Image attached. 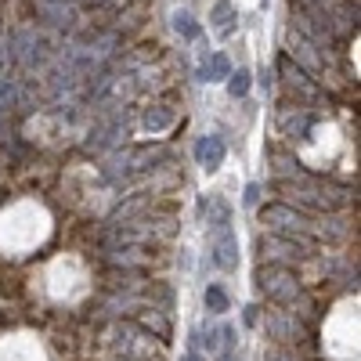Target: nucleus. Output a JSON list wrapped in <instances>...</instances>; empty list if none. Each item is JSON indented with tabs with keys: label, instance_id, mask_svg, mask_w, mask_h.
Segmentation results:
<instances>
[{
	"label": "nucleus",
	"instance_id": "nucleus-1",
	"mask_svg": "<svg viewBox=\"0 0 361 361\" xmlns=\"http://www.w3.org/2000/svg\"><path fill=\"white\" fill-rule=\"evenodd\" d=\"M257 282H260V289L267 293V300H275V304H286V307L304 304V307L311 311V300H307L304 286H300V279L293 275L289 267H279V264L260 267V271H257Z\"/></svg>",
	"mask_w": 361,
	"mask_h": 361
},
{
	"label": "nucleus",
	"instance_id": "nucleus-2",
	"mask_svg": "<svg viewBox=\"0 0 361 361\" xmlns=\"http://www.w3.org/2000/svg\"><path fill=\"white\" fill-rule=\"evenodd\" d=\"M286 192H293L304 206H314V209H340L350 202V188H340V185H325V180H307V177H296L289 185H279Z\"/></svg>",
	"mask_w": 361,
	"mask_h": 361
},
{
	"label": "nucleus",
	"instance_id": "nucleus-3",
	"mask_svg": "<svg viewBox=\"0 0 361 361\" xmlns=\"http://www.w3.org/2000/svg\"><path fill=\"white\" fill-rule=\"evenodd\" d=\"M260 224H267V228H275L279 235H289V238H296V235H304L307 231V217L304 214H296L293 206H286V202H271V206H264L260 209Z\"/></svg>",
	"mask_w": 361,
	"mask_h": 361
},
{
	"label": "nucleus",
	"instance_id": "nucleus-4",
	"mask_svg": "<svg viewBox=\"0 0 361 361\" xmlns=\"http://www.w3.org/2000/svg\"><path fill=\"white\" fill-rule=\"evenodd\" d=\"M260 253L271 257V260L293 264V260H300V257L307 253V243H296V238H289V235H264V238H260ZM282 264H279V267H282Z\"/></svg>",
	"mask_w": 361,
	"mask_h": 361
},
{
	"label": "nucleus",
	"instance_id": "nucleus-5",
	"mask_svg": "<svg viewBox=\"0 0 361 361\" xmlns=\"http://www.w3.org/2000/svg\"><path fill=\"white\" fill-rule=\"evenodd\" d=\"M279 69H282V80H286V87L293 90V94H300L304 102H318V98H322V87H318L304 69H300V66H293L289 58H282Z\"/></svg>",
	"mask_w": 361,
	"mask_h": 361
},
{
	"label": "nucleus",
	"instance_id": "nucleus-6",
	"mask_svg": "<svg viewBox=\"0 0 361 361\" xmlns=\"http://www.w3.org/2000/svg\"><path fill=\"white\" fill-rule=\"evenodd\" d=\"M267 336L279 340V343H300V340H304V325L296 322V314L271 311L267 314Z\"/></svg>",
	"mask_w": 361,
	"mask_h": 361
},
{
	"label": "nucleus",
	"instance_id": "nucleus-7",
	"mask_svg": "<svg viewBox=\"0 0 361 361\" xmlns=\"http://www.w3.org/2000/svg\"><path fill=\"white\" fill-rule=\"evenodd\" d=\"M224 137H217V134H206L199 145H195V159H199V166L206 170V173H214L221 163H224Z\"/></svg>",
	"mask_w": 361,
	"mask_h": 361
},
{
	"label": "nucleus",
	"instance_id": "nucleus-8",
	"mask_svg": "<svg viewBox=\"0 0 361 361\" xmlns=\"http://www.w3.org/2000/svg\"><path fill=\"white\" fill-rule=\"evenodd\" d=\"M279 127L286 137H304L311 130V112L307 109H300V105H286L279 112Z\"/></svg>",
	"mask_w": 361,
	"mask_h": 361
},
{
	"label": "nucleus",
	"instance_id": "nucleus-9",
	"mask_svg": "<svg viewBox=\"0 0 361 361\" xmlns=\"http://www.w3.org/2000/svg\"><path fill=\"white\" fill-rule=\"evenodd\" d=\"M166 159V152L159 145H145V148H134V152H127V166L123 173H141V170H152V163Z\"/></svg>",
	"mask_w": 361,
	"mask_h": 361
},
{
	"label": "nucleus",
	"instance_id": "nucleus-10",
	"mask_svg": "<svg viewBox=\"0 0 361 361\" xmlns=\"http://www.w3.org/2000/svg\"><path fill=\"white\" fill-rule=\"evenodd\" d=\"M37 8H40L44 18H51L58 25H66V22L76 18V0H37Z\"/></svg>",
	"mask_w": 361,
	"mask_h": 361
},
{
	"label": "nucleus",
	"instance_id": "nucleus-11",
	"mask_svg": "<svg viewBox=\"0 0 361 361\" xmlns=\"http://www.w3.org/2000/svg\"><path fill=\"white\" fill-rule=\"evenodd\" d=\"M214 260H217L221 267H235V264H238V238H235L228 228L217 235V243H214Z\"/></svg>",
	"mask_w": 361,
	"mask_h": 361
},
{
	"label": "nucleus",
	"instance_id": "nucleus-12",
	"mask_svg": "<svg viewBox=\"0 0 361 361\" xmlns=\"http://www.w3.org/2000/svg\"><path fill=\"white\" fill-rule=\"evenodd\" d=\"M202 214L209 217V224H217V228H224V224L231 221V209H228V202H224L221 195H209V199L202 202Z\"/></svg>",
	"mask_w": 361,
	"mask_h": 361
},
{
	"label": "nucleus",
	"instance_id": "nucleus-13",
	"mask_svg": "<svg viewBox=\"0 0 361 361\" xmlns=\"http://www.w3.org/2000/svg\"><path fill=\"white\" fill-rule=\"evenodd\" d=\"M235 4H228V0H217L214 4V15H209V22H214V29L224 37V33H231V22H235Z\"/></svg>",
	"mask_w": 361,
	"mask_h": 361
},
{
	"label": "nucleus",
	"instance_id": "nucleus-14",
	"mask_svg": "<svg viewBox=\"0 0 361 361\" xmlns=\"http://www.w3.org/2000/svg\"><path fill=\"white\" fill-rule=\"evenodd\" d=\"M173 123V109L170 105H156L145 112V130H166Z\"/></svg>",
	"mask_w": 361,
	"mask_h": 361
},
{
	"label": "nucleus",
	"instance_id": "nucleus-15",
	"mask_svg": "<svg viewBox=\"0 0 361 361\" xmlns=\"http://www.w3.org/2000/svg\"><path fill=\"white\" fill-rule=\"evenodd\" d=\"M228 76H231V66H228V58L217 51V54L206 62V69H202V80H228Z\"/></svg>",
	"mask_w": 361,
	"mask_h": 361
},
{
	"label": "nucleus",
	"instance_id": "nucleus-16",
	"mask_svg": "<svg viewBox=\"0 0 361 361\" xmlns=\"http://www.w3.org/2000/svg\"><path fill=\"white\" fill-rule=\"evenodd\" d=\"M173 29H177L185 40H195V37H199V25H195V18H192L188 11H177V15H173Z\"/></svg>",
	"mask_w": 361,
	"mask_h": 361
},
{
	"label": "nucleus",
	"instance_id": "nucleus-17",
	"mask_svg": "<svg viewBox=\"0 0 361 361\" xmlns=\"http://www.w3.org/2000/svg\"><path fill=\"white\" fill-rule=\"evenodd\" d=\"M112 260H116V264H148V250H141V246H127V250H116Z\"/></svg>",
	"mask_w": 361,
	"mask_h": 361
},
{
	"label": "nucleus",
	"instance_id": "nucleus-18",
	"mask_svg": "<svg viewBox=\"0 0 361 361\" xmlns=\"http://www.w3.org/2000/svg\"><path fill=\"white\" fill-rule=\"evenodd\" d=\"M206 307L214 311V314L228 311V293H224L221 286H209V289H206Z\"/></svg>",
	"mask_w": 361,
	"mask_h": 361
},
{
	"label": "nucleus",
	"instance_id": "nucleus-19",
	"mask_svg": "<svg viewBox=\"0 0 361 361\" xmlns=\"http://www.w3.org/2000/svg\"><path fill=\"white\" fill-rule=\"evenodd\" d=\"M228 90H231L235 98H246V90H250V73H246V69L231 73V76H228Z\"/></svg>",
	"mask_w": 361,
	"mask_h": 361
},
{
	"label": "nucleus",
	"instance_id": "nucleus-20",
	"mask_svg": "<svg viewBox=\"0 0 361 361\" xmlns=\"http://www.w3.org/2000/svg\"><path fill=\"white\" fill-rule=\"evenodd\" d=\"M141 322H145V329H156V333H159V336H163V340H166V336H170V325H166V322H163V318H159V314H145V318H141Z\"/></svg>",
	"mask_w": 361,
	"mask_h": 361
},
{
	"label": "nucleus",
	"instance_id": "nucleus-21",
	"mask_svg": "<svg viewBox=\"0 0 361 361\" xmlns=\"http://www.w3.org/2000/svg\"><path fill=\"white\" fill-rule=\"evenodd\" d=\"M264 361H296V357L282 347H271V350H264Z\"/></svg>",
	"mask_w": 361,
	"mask_h": 361
},
{
	"label": "nucleus",
	"instance_id": "nucleus-22",
	"mask_svg": "<svg viewBox=\"0 0 361 361\" xmlns=\"http://www.w3.org/2000/svg\"><path fill=\"white\" fill-rule=\"evenodd\" d=\"M257 199H260V188H257V185H250V188H246V195H243V202H246V206H253Z\"/></svg>",
	"mask_w": 361,
	"mask_h": 361
},
{
	"label": "nucleus",
	"instance_id": "nucleus-23",
	"mask_svg": "<svg viewBox=\"0 0 361 361\" xmlns=\"http://www.w3.org/2000/svg\"><path fill=\"white\" fill-rule=\"evenodd\" d=\"M185 361H202V357L199 354H185Z\"/></svg>",
	"mask_w": 361,
	"mask_h": 361
}]
</instances>
